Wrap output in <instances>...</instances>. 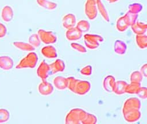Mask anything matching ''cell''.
Returning <instances> with one entry per match:
<instances>
[{
  "label": "cell",
  "instance_id": "1",
  "mask_svg": "<svg viewBox=\"0 0 147 124\" xmlns=\"http://www.w3.org/2000/svg\"><path fill=\"white\" fill-rule=\"evenodd\" d=\"M67 88L73 93L79 95H84L91 90V84L88 81L77 79L74 77H68Z\"/></svg>",
  "mask_w": 147,
  "mask_h": 124
},
{
  "label": "cell",
  "instance_id": "2",
  "mask_svg": "<svg viewBox=\"0 0 147 124\" xmlns=\"http://www.w3.org/2000/svg\"><path fill=\"white\" fill-rule=\"evenodd\" d=\"M86 113L84 110L80 108H72L65 117V123L69 124L82 123Z\"/></svg>",
  "mask_w": 147,
  "mask_h": 124
},
{
  "label": "cell",
  "instance_id": "3",
  "mask_svg": "<svg viewBox=\"0 0 147 124\" xmlns=\"http://www.w3.org/2000/svg\"><path fill=\"white\" fill-rule=\"evenodd\" d=\"M103 40V37L99 34L87 33L84 36V44L86 47L90 49H97Z\"/></svg>",
  "mask_w": 147,
  "mask_h": 124
},
{
  "label": "cell",
  "instance_id": "4",
  "mask_svg": "<svg viewBox=\"0 0 147 124\" xmlns=\"http://www.w3.org/2000/svg\"><path fill=\"white\" fill-rule=\"evenodd\" d=\"M38 61V56L37 54L33 52H30L25 57L21 59L20 63L16 66V68H25L35 67Z\"/></svg>",
  "mask_w": 147,
  "mask_h": 124
},
{
  "label": "cell",
  "instance_id": "5",
  "mask_svg": "<svg viewBox=\"0 0 147 124\" xmlns=\"http://www.w3.org/2000/svg\"><path fill=\"white\" fill-rule=\"evenodd\" d=\"M100 0H86L84 4V13L90 20H94L98 15L97 2Z\"/></svg>",
  "mask_w": 147,
  "mask_h": 124
},
{
  "label": "cell",
  "instance_id": "6",
  "mask_svg": "<svg viewBox=\"0 0 147 124\" xmlns=\"http://www.w3.org/2000/svg\"><path fill=\"white\" fill-rule=\"evenodd\" d=\"M122 114L125 120L129 123H133L138 121L141 117L140 110L132 108H123Z\"/></svg>",
  "mask_w": 147,
  "mask_h": 124
},
{
  "label": "cell",
  "instance_id": "7",
  "mask_svg": "<svg viewBox=\"0 0 147 124\" xmlns=\"http://www.w3.org/2000/svg\"><path fill=\"white\" fill-rule=\"evenodd\" d=\"M37 34L41 42L45 44H52L56 42L57 37L56 35L52 31L45 30L44 29H39Z\"/></svg>",
  "mask_w": 147,
  "mask_h": 124
},
{
  "label": "cell",
  "instance_id": "8",
  "mask_svg": "<svg viewBox=\"0 0 147 124\" xmlns=\"http://www.w3.org/2000/svg\"><path fill=\"white\" fill-rule=\"evenodd\" d=\"M49 64H48L45 61H42L40 63L37 70V74L38 76L42 80H46L47 78L49 75Z\"/></svg>",
  "mask_w": 147,
  "mask_h": 124
},
{
  "label": "cell",
  "instance_id": "9",
  "mask_svg": "<svg viewBox=\"0 0 147 124\" xmlns=\"http://www.w3.org/2000/svg\"><path fill=\"white\" fill-rule=\"evenodd\" d=\"M62 25L67 29H71L76 26V18L73 13H68L62 18Z\"/></svg>",
  "mask_w": 147,
  "mask_h": 124
},
{
  "label": "cell",
  "instance_id": "10",
  "mask_svg": "<svg viewBox=\"0 0 147 124\" xmlns=\"http://www.w3.org/2000/svg\"><path fill=\"white\" fill-rule=\"evenodd\" d=\"M65 68V64L64 61L60 59H57L52 64H49V75H53L57 72H63Z\"/></svg>",
  "mask_w": 147,
  "mask_h": 124
},
{
  "label": "cell",
  "instance_id": "11",
  "mask_svg": "<svg viewBox=\"0 0 147 124\" xmlns=\"http://www.w3.org/2000/svg\"><path fill=\"white\" fill-rule=\"evenodd\" d=\"M82 32L76 27H74L67 29L65 32V37L68 41H74L80 40L82 37Z\"/></svg>",
  "mask_w": 147,
  "mask_h": 124
},
{
  "label": "cell",
  "instance_id": "12",
  "mask_svg": "<svg viewBox=\"0 0 147 124\" xmlns=\"http://www.w3.org/2000/svg\"><path fill=\"white\" fill-rule=\"evenodd\" d=\"M38 91L41 95L48 96L52 94L53 92V86L52 84L46 80H42V82L38 85Z\"/></svg>",
  "mask_w": 147,
  "mask_h": 124
},
{
  "label": "cell",
  "instance_id": "13",
  "mask_svg": "<svg viewBox=\"0 0 147 124\" xmlns=\"http://www.w3.org/2000/svg\"><path fill=\"white\" fill-rule=\"evenodd\" d=\"M41 52L45 57L48 59H55L57 56L56 49L51 45L44 46L41 49Z\"/></svg>",
  "mask_w": 147,
  "mask_h": 124
},
{
  "label": "cell",
  "instance_id": "14",
  "mask_svg": "<svg viewBox=\"0 0 147 124\" xmlns=\"http://www.w3.org/2000/svg\"><path fill=\"white\" fill-rule=\"evenodd\" d=\"M115 79L112 75L106 76L103 81V88L108 92H112L115 84Z\"/></svg>",
  "mask_w": 147,
  "mask_h": 124
},
{
  "label": "cell",
  "instance_id": "15",
  "mask_svg": "<svg viewBox=\"0 0 147 124\" xmlns=\"http://www.w3.org/2000/svg\"><path fill=\"white\" fill-rule=\"evenodd\" d=\"M131 28L134 33L136 35L145 34L147 30V25L145 22L137 21L136 22L131 26Z\"/></svg>",
  "mask_w": 147,
  "mask_h": 124
},
{
  "label": "cell",
  "instance_id": "16",
  "mask_svg": "<svg viewBox=\"0 0 147 124\" xmlns=\"http://www.w3.org/2000/svg\"><path fill=\"white\" fill-rule=\"evenodd\" d=\"M53 86L59 90H63L67 88V78L61 76H56L53 80Z\"/></svg>",
  "mask_w": 147,
  "mask_h": 124
},
{
  "label": "cell",
  "instance_id": "17",
  "mask_svg": "<svg viewBox=\"0 0 147 124\" xmlns=\"http://www.w3.org/2000/svg\"><path fill=\"white\" fill-rule=\"evenodd\" d=\"M123 108H132L140 110L141 102L140 99L136 97L127 98L124 102Z\"/></svg>",
  "mask_w": 147,
  "mask_h": 124
},
{
  "label": "cell",
  "instance_id": "18",
  "mask_svg": "<svg viewBox=\"0 0 147 124\" xmlns=\"http://www.w3.org/2000/svg\"><path fill=\"white\" fill-rule=\"evenodd\" d=\"M114 51L117 55H123L127 51V45L122 40H117L114 42Z\"/></svg>",
  "mask_w": 147,
  "mask_h": 124
},
{
  "label": "cell",
  "instance_id": "19",
  "mask_svg": "<svg viewBox=\"0 0 147 124\" xmlns=\"http://www.w3.org/2000/svg\"><path fill=\"white\" fill-rule=\"evenodd\" d=\"M14 16L13 10L11 6L6 5L5 6L1 11V17L5 22H10L12 20Z\"/></svg>",
  "mask_w": 147,
  "mask_h": 124
},
{
  "label": "cell",
  "instance_id": "20",
  "mask_svg": "<svg viewBox=\"0 0 147 124\" xmlns=\"http://www.w3.org/2000/svg\"><path fill=\"white\" fill-rule=\"evenodd\" d=\"M13 66L12 59L7 56H0V67L5 70L10 69Z\"/></svg>",
  "mask_w": 147,
  "mask_h": 124
},
{
  "label": "cell",
  "instance_id": "21",
  "mask_svg": "<svg viewBox=\"0 0 147 124\" xmlns=\"http://www.w3.org/2000/svg\"><path fill=\"white\" fill-rule=\"evenodd\" d=\"M127 85V82L124 80L116 81L113 92L117 95H122L125 93V89Z\"/></svg>",
  "mask_w": 147,
  "mask_h": 124
},
{
  "label": "cell",
  "instance_id": "22",
  "mask_svg": "<svg viewBox=\"0 0 147 124\" xmlns=\"http://www.w3.org/2000/svg\"><path fill=\"white\" fill-rule=\"evenodd\" d=\"M36 2L40 7L48 10H53L57 6L56 2L49 0H36Z\"/></svg>",
  "mask_w": 147,
  "mask_h": 124
},
{
  "label": "cell",
  "instance_id": "23",
  "mask_svg": "<svg viewBox=\"0 0 147 124\" xmlns=\"http://www.w3.org/2000/svg\"><path fill=\"white\" fill-rule=\"evenodd\" d=\"M13 44L16 48L22 51L33 52L35 49V48L29 43H26L22 41H15Z\"/></svg>",
  "mask_w": 147,
  "mask_h": 124
},
{
  "label": "cell",
  "instance_id": "24",
  "mask_svg": "<svg viewBox=\"0 0 147 124\" xmlns=\"http://www.w3.org/2000/svg\"><path fill=\"white\" fill-rule=\"evenodd\" d=\"M97 9H98V12L100 13L101 16L102 17L103 19L106 21V22H109L110 21V18L109 16V13L106 10V8L104 6L103 3L102 2L100 1H99L97 2Z\"/></svg>",
  "mask_w": 147,
  "mask_h": 124
},
{
  "label": "cell",
  "instance_id": "25",
  "mask_svg": "<svg viewBox=\"0 0 147 124\" xmlns=\"http://www.w3.org/2000/svg\"><path fill=\"white\" fill-rule=\"evenodd\" d=\"M129 26L124 16L120 17L117 20L116 22V29L118 32H123L127 30Z\"/></svg>",
  "mask_w": 147,
  "mask_h": 124
},
{
  "label": "cell",
  "instance_id": "26",
  "mask_svg": "<svg viewBox=\"0 0 147 124\" xmlns=\"http://www.w3.org/2000/svg\"><path fill=\"white\" fill-rule=\"evenodd\" d=\"M136 42L137 46L141 49H145L147 48V36L145 34L136 35Z\"/></svg>",
  "mask_w": 147,
  "mask_h": 124
},
{
  "label": "cell",
  "instance_id": "27",
  "mask_svg": "<svg viewBox=\"0 0 147 124\" xmlns=\"http://www.w3.org/2000/svg\"><path fill=\"white\" fill-rule=\"evenodd\" d=\"M76 28L78 29L81 32L85 33L90 30V24L88 21L85 20H81L76 23Z\"/></svg>",
  "mask_w": 147,
  "mask_h": 124
},
{
  "label": "cell",
  "instance_id": "28",
  "mask_svg": "<svg viewBox=\"0 0 147 124\" xmlns=\"http://www.w3.org/2000/svg\"><path fill=\"white\" fill-rule=\"evenodd\" d=\"M125 20L129 26H131L133 24H134L137 21L138 14L131 13L129 11H127L126 14L124 15Z\"/></svg>",
  "mask_w": 147,
  "mask_h": 124
},
{
  "label": "cell",
  "instance_id": "29",
  "mask_svg": "<svg viewBox=\"0 0 147 124\" xmlns=\"http://www.w3.org/2000/svg\"><path fill=\"white\" fill-rule=\"evenodd\" d=\"M140 87L141 83L131 82L130 84H127L125 89V93L130 94H136Z\"/></svg>",
  "mask_w": 147,
  "mask_h": 124
},
{
  "label": "cell",
  "instance_id": "30",
  "mask_svg": "<svg viewBox=\"0 0 147 124\" xmlns=\"http://www.w3.org/2000/svg\"><path fill=\"white\" fill-rule=\"evenodd\" d=\"M142 9L143 6L142 4L138 2L131 3L128 6V11L137 14L142 10Z\"/></svg>",
  "mask_w": 147,
  "mask_h": 124
},
{
  "label": "cell",
  "instance_id": "31",
  "mask_svg": "<svg viewBox=\"0 0 147 124\" xmlns=\"http://www.w3.org/2000/svg\"><path fill=\"white\" fill-rule=\"evenodd\" d=\"M29 43L34 48H38L40 46L41 44V40L37 33L32 34L29 36Z\"/></svg>",
  "mask_w": 147,
  "mask_h": 124
},
{
  "label": "cell",
  "instance_id": "32",
  "mask_svg": "<svg viewBox=\"0 0 147 124\" xmlns=\"http://www.w3.org/2000/svg\"><path fill=\"white\" fill-rule=\"evenodd\" d=\"M130 82H136V83H140L142 80L143 76L139 71H134L132 72L130 76Z\"/></svg>",
  "mask_w": 147,
  "mask_h": 124
},
{
  "label": "cell",
  "instance_id": "33",
  "mask_svg": "<svg viewBox=\"0 0 147 124\" xmlns=\"http://www.w3.org/2000/svg\"><path fill=\"white\" fill-rule=\"evenodd\" d=\"M97 122L96 117L91 113H86L85 117L82 122L83 124H94Z\"/></svg>",
  "mask_w": 147,
  "mask_h": 124
},
{
  "label": "cell",
  "instance_id": "34",
  "mask_svg": "<svg viewBox=\"0 0 147 124\" xmlns=\"http://www.w3.org/2000/svg\"><path fill=\"white\" fill-rule=\"evenodd\" d=\"M71 47L72 49L75 50L76 51L81 53H85L87 52V49L86 48V47H84V46H83L82 45L79 44V43H76V42H72L71 44Z\"/></svg>",
  "mask_w": 147,
  "mask_h": 124
},
{
  "label": "cell",
  "instance_id": "35",
  "mask_svg": "<svg viewBox=\"0 0 147 124\" xmlns=\"http://www.w3.org/2000/svg\"><path fill=\"white\" fill-rule=\"evenodd\" d=\"M137 95L141 99H145L147 98V90L145 87H140L136 93Z\"/></svg>",
  "mask_w": 147,
  "mask_h": 124
},
{
  "label": "cell",
  "instance_id": "36",
  "mask_svg": "<svg viewBox=\"0 0 147 124\" xmlns=\"http://www.w3.org/2000/svg\"><path fill=\"white\" fill-rule=\"evenodd\" d=\"M92 68L90 65H87L83 67L80 70L81 74L84 76L91 75L92 73Z\"/></svg>",
  "mask_w": 147,
  "mask_h": 124
},
{
  "label": "cell",
  "instance_id": "37",
  "mask_svg": "<svg viewBox=\"0 0 147 124\" xmlns=\"http://www.w3.org/2000/svg\"><path fill=\"white\" fill-rule=\"evenodd\" d=\"M7 29L6 26L0 22V38L3 37L6 34Z\"/></svg>",
  "mask_w": 147,
  "mask_h": 124
},
{
  "label": "cell",
  "instance_id": "38",
  "mask_svg": "<svg viewBox=\"0 0 147 124\" xmlns=\"http://www.w3.org/2000/svg\"><path fill=\"white\" fill-rule=\"evenodd\" d=\"M146 69H147V64L145 63L140 68V72L142 75L143 76L146 77Z\"/></svg>",
  "mask_w": 147,
  "mask_h": 124
},
{
  "label": "cell",
  "instance_id": "39",
  "mask_svg": "<svg viewBox=\"0 0 147 124\" xmlns=\"http://www.w3.org/2000/svg\"><path fill=\"white\" fill-rule=\"evenodd\" d=\"M106 1L109 2L110 3H114L118 2L119 0H106Z\"/></svg>",
  "mask_w": 147,
  "mask_h": 124
}]
</instances>
